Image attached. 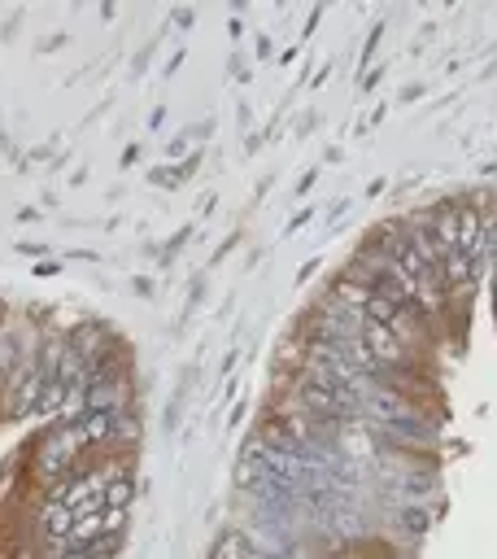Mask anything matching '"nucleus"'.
<instances>
[{"label": "nucleus", "mask_w": 497, "mask_h": 559, "mask_svg": "<svg viewBox=\"0 0 497 559\" xmlns=\"http://www.w3.org/2000/svg\"><path fill=\"white\" fill-rule=\"evenodd\" d=\"M87 445V437H83V428H78V419H65L48 441H44V450H39V467L48 472V476H61L70 463H74V454Z\"/></svg>", "instance_id": "nucleus-1"}]
</instances>
